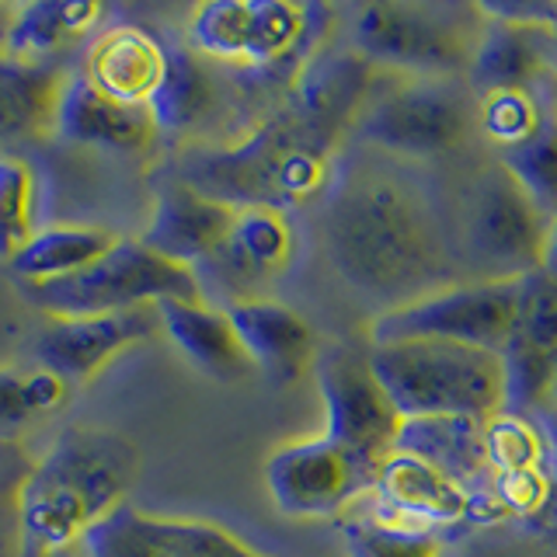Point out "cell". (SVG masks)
I'll return each instance as SVG.
<instances>
[{
  "label": "cell",
  "mask_w": 557,
  "mask_h": 557,
  "mask_svg": "<svg viewBox=\"0 0 557 557\" xmlns=\"http://www.w3.org/2000/svg\"><path fill=\"white\" fill-rule=\"evenodd\" d=\"M373 87L376 70L352 49L318 52L251 133L231 144L188 147L171 164V182L234 209L286 213L318 199Z\"/></svg>",
  "instance_id": "obj_1"
},
{
  "label": "cell",
  "mask_w": 557,
  "mask_h": 557,
  "mask_svg": "<svg viewBox=\"0 0 557 557\" xmlns=\"http://www.w3.org/2000/svg\"><path fill=\"white\" fill-rule=\"evenodd\" d=\"M321 244L345 283L387 310L460 283L446 216L391 168H356L327 185Z\"/></svg>",
  "instance_id": "obj_2"
},
{
  "label": "cell",
  "mask_w": 557,
  "mask_h": 557,
  "mask_svg": "<svg viewBox=\"0 0 557 557\" xmlns=\"http://www.w3.org/2000/svg\"><path fill=\"white\" fill-rule=\"evenodd\" d=\"M139 449L112 429H66L17 484L14 512L22 557H49L81 544L87 530L126 505Z\"/></svg>",
  "instance_id": "obj_3"
},
{
  "label": "cell",
  "mask_w": 557,
  "mask_h": 557,
  "mask_svg": "<svg viewBox=\"0 0 557 557\" xmlns=\"http://www.w3.org/2000/svg\"><path fill=\"white\" fill-rule=\"evenodd\" d=\"M370 370L405 422L411 418L492 422L505 411V362L487 348L435 338L380 342L370 348Z\"/></svg>",
  "instance_id": "obj_4"
},
{
  "label": "cell",
  "mask_w": 557,
  "mask_h": 557,
  "mask_svg": "<svg viewBox=\"0 0 557 557\" xmlns=\"http://www.w3.org/2000/svg\"><path fill=\"white\" fill-rule=\"evenodd\" d=\"M327 17V8L289 0H209L191 11L185 46L213 66L293 87L300 70L318 57Z\"/></svg>",
  "instance_id": "obj_5"
},
{
  "label": "cell",
  "mask_w": 557,
  "mask_h": 557,
  "mask_svg": "<svg viewBox=\"0 0 557 557\" xmlns=\"http://www.w3.org/2000/svg\"><path fill=\"white\" fill-rule=\"evenodd\" d=\"M446 226L463 283H505L544 269L550 216L498 161L463 185Z\"/></svg>",
  "instance_id": "obj_6"
},
{
  "label": "cell",
  "mask_w": 557,
  "mask_h": 557,
  "mask_svg": "<svg viewBox=\"0 0 557 557\" xmlns=\"http://www.w3.org/2000/svg\"><path fill=\"white\" fill-rule=\"evenodd\" d=\"M481 32V4L380 0L356 11L352 52L373 70H394L411 81H467Z\"/></svg>",
  "instance_id": "obj_7"
},
{
  "label": "cell",
  "mask_w": 557,
  "mask_h": 557,
  "mask_svg": "<svg viewBox=\"0 0 557 557\" xmlns=\"http://www.w3.org/2000/svg\"><path fill=\"white\" fill-rule=\"evenodd\" d=\"M478 133V95L457 81H405L366 98L348 136L394 157H446Z\"/></svg>",
  "instance_id": "obj_8"
},
{
  "label": "cell",
  "mask_w": 557,
  "mask_h": 557,
  "mask_svg": "<svg viewBox=\"0 0 557 557\" xmlns=\"http://www.w3.org/2000/svg\"><path fill=\"white\" fill-rule=\"evenodd\" d=\"M28 289L49 318H98V313L153 307L161 300H202L191 269L164 261L126 237H119L115 248L84 272Z\"/></svg>",
  "instance_id": "obj_9"
},
{
  "label": "cell",
  "mask_w": 557,
  "mask_h": 557,
  "mask_svg": "<svg viewBox=\"0 0 557 557\" xmlns=\"http://www.w3.org/2000/svg\"><path fill=\"white\" fill-rule=\"evenodd\" d=\"M519 293L522 278H505V283H463L460 278V283L418 296L405 307L376 313L370 338L373 345L411 338L460 342L502 356L519 313Z\"/></svg>",
  "instance_id": "obj_10"
},
{
  "label": "cell",
  "mask_w": 557,
  "mask_h": 557,
  "mask_svg": "<svg viewBox=\"0 0 557 557\" xmlns=\"http://www.w3.org/2000/svg\"><path fill=\"white\" fill-rule=\"evenodd\" d=\"M324 400V440L348 449L380 474L397 446L405 418L391 405L387 391L370 370V352L331 345L313 359Z\"/></svg>",
  "instance_id": "obj_11"
},
{
  "label": "cell",
  "mask_w": 557,
  "mask_h": 557,
  "mask_svg": "<svg viewBox=\"0 0 557 557\" xmlns=\"http://www.w3.org/2000/svg\"><path fill=\"white\" fill-rule=\"evenodd\" d=\"M376 470L324 435L278 446L265 460V487L289 519H324L373 492Z\"/></svg>",
  "instance_id": "obj_12"
},
{
  "label": "cell",
  "mask_w": 557,
  "mask_h": 557,
  "mask_svg": "<svg viewBox=\"0 0 557 557\" xmlns=\"http://www.w3.org/2000/svg\"><path fill=\"white\" fill-rule=\"evenodd\" d=\"M484 32L478 39L467 84L478 98L516 87H536L554 77V4H481Z\"/></svg>",
  "instance_id": "obj_13"
},
{
  "label": "cell",
  "mask_w": 557,
  "mask_h": 557,
  "mask_svg": "<svg viewBox=\"0 0 557 557\" xmlns=\"http://www.w3.org/2000/svg\"><path fill=\"white\" fill-rule=\"evenodd\" d=\"M293 258V226L286 213L275 209H237L226 237L216 251L199 261L196 275L202 304H213V296L226 300V307L255 300L261 283L278 275ZM223 307V310H226Z\"/></svg>",
  "instance_id": "obj_14"
},
{
  "label": "cell",
  "mask_w": 557,
  "mask_h": 557,
  "mask_svg": "<svg viewBox=\"0 0 557 557\" xmlns=\"http://www.w3.org/2000/svg\"><path fill=\"white\" fill-rule=\"evenodd\" d=\"M84 557H265L206 519L150 516L119 505L81 540Z\"/></svg>",
  "instance_id": "obj_15"
},
{
  "label": "cell",
  "mask_w": 557,
  "mask_h": 557,
  "mask_svg": "<svg viewBox=\"0 0 557 557\" xmlns=\"http://www.w3.org/2000/svg\"><path fill=\"white\" fill-rule=\"evenodd\" d=\"M505 411H533L550 405L557 383V283L547 272L522 278L519 313L502 348Z\"/></svg>",
  "instance_id": "obj_16"
},
{
  "label": "cell",
  "mask_w": 557,
  "mask_h": 557,
  "mask_svg": "<svg viewBox=\"0 0 557 557\" xmlns=\"http://www.w3.org/2000/svg\"><path fill=\"white\" fill-rule=\"evenodd\" d=\"M157 331H161L157 307L98 313V318H49L35 335L32 352L39 359V370L66 383H84L126 348L150 342Z\"/></svg>",
  "instance_id": "obj_17"
},
{
  "label": "cell",
  "mask_w": 557,
  "mask_h": 557,
  "mask_svg": "<svg viewBox=\"0 0 557 557\" xmlns=\"http://www.w3.org/2000/svg\"><path fill=\"white\" fill-rule=\"evenodd\" d=\"M52 136L77 147L144 153L157 139V126L147 104L115 101L98 91L84 74H70L57 101V115H52Z\"/></svg>",
  "instance_id": "obj_18"
},
{
  "label": "cell",
  "mask_w": 557,
  "mask_h": 557,
  "mask_svg": "<svg viewBox=\"0 0 557 557\" xmlns=\"http://www.w3.org/2000/svg\"><path fill=\"white\" fill-rule=\"evenodd\" d=\"M373 492L387 509V519L408 522L418 530L457 527L474 512V495L467 492L463 481L397 449L383 460Z\"/></svg>",
  "instance_id": "obj_19"
},
{
  "label": "cell",
  "mask_w": 557,
  "mask_h": 557,
  "mask_svg": "<svg viewBox=\"0 0 557 557\" xmlns=\"http://www.w3.org/2000/svg\"><path fill=\"white\" fill-rule=\"evenodd\" d=\"M237 216L234 206H223L216 199H206L178 182L161 185L153 199V213L139 244L147 251L174 261L182 269H196L216 251V244L226 237Z\"/></svg>",
  "instance_id": "obj_20"
},
{
  "label": "cell",
  "mask_w": 557,
  "mask_h": 557,
  "mask_svg": "<svg viewBox=\"0 0 557 557\" xmlns=\"http://www.w3.org/2000/svg\"><path fill=\"white\" fill-rule=\"evenodd\" d=\"M226 318H231L251 366L275 383L296 380L318 359V335L286 304L255 296V300L226 307Z\"/></svg>",
  "instance_id": "obj_21"
},
{
  "label": "cell",
  "mask_w": 557,
  "mask_h": 557,
  "mask_svg": "<svg viewBox=\"0 0 557 557\" xmlns=\"http://www.w3.org/2000/svg\"><path fill=\"white\" fill-rule=\"evenodd\" d=\"M153 307L157 318H161V331L182 348V356L199 373L223 383H237L248 373H255V366L248 352H244V345L223 307L202 300H161Z\"/></svg>",
  "instance_id": "obj_22"
},
{
  "label": "cell",
  "mask_w": 557,
  "mask_h": 557,
  "mask_svg": "<svg viewBox=\"0 0 557 557\" xmlns=\"http://www.w3.org/2000/svg\"><path fill=\"white\" fill-rule=\"evenodd\" d=\"M168 46H161L150 32L136 25H119L101 32L87 49L81 74L98 91L126 104H147L153 87L161 84Z\"/></svg>",
  "instance_id": "obj_23"
},
{
  "label": "cell",
  "mask_w": 557,
  "mask_h": 557,
  "mask_svg": "<svg viewBox=\"0 0 557 557\" xmlns=\"http://www.w3.org/2000/svg\"><path fill=\"white\" fill-rule=\"evenodd\" d=\"M63 84L57 63H25L0 46V147L49 136Z\"/></svg>",
  "instance_id": "obj_24"
},
{
  "label": "cell",
  "mask_w": 557,
  "mask_h": 557,
  "mask_svg": "<svg viewBox=\"0 0 557 557\" xmlns=\"http://www.w3.org/2000/svg\"><path fill=\"white\" fill-rule=\"evenodd\" d=\"M98 22L101 4L95 0H32L8 8L0 46L25 63H52L60 49L98 28Z\"/></svg>",
  "instance_id": "obj_25"
},
{
  "label": "cell",
  "mask_w": 557,
  "mask_h": 557,
  "mask_svg": "<svg viewBox=\"0 0 557 557\" xmlns=\"http://www.w3.org/2000/svg\"><path fill=\"white\" fill-rule=\"evenodd\" d=\"M216 109L213 63L196 57L188 46H168L161 84L153 87L147 112L157 136H185L199 129Z\"/></svg>",
  "instance_id": "obj_26"
},
{
  "label": "cell",
  "mask_w": 557,
  "mask_h": 557,
  "mask_svg": "<svg viewBox=\"0 0 557 557\" xmlns=\"http://www.w3.org/2000/svg\"><path fill=\"white\" fill-rule=\"evenodd\" d=\"M487 422L474 418H411L400 425L397 453L440 467L443 474L467 481L487 470V443H484Z\"/></svg>",
  "instance_id": "obj_27"
},
{
  "label": "cell",
  "mask_w": 557,
  "mask_h": 557,
  "mask_svg": "<svg viewBox=\"0 0 557 557\" xmlns=\"http://www.w3.org/2000/svg\"><path fill=\"white\" fill-rule=\"evenodd\" d=\"M115 240L119 237L112 231H101V226H46V231H35V237L8 265L28 286L60 283V278L95 265L104 251L115 248Z\"/></svg>",
  "instance_id": "obj_28"
},
{
  "label": "cell",
  "mask_w": 557,
  "mask_h": 557,
  "mask_svg": "<svg viewBox=\"0 0 557 557\" xmlns=\"http://www.w3.org/2000/svg\"><path fill=\"white\" fill-rule=\"evenodd\" d=\"M70 397V383L46 370L14 373L0 370V443L22 435L32 422L60 411Z\"/></svg>",
  "instance_id": "obj_29"
},
{
  "label": "cell",
  "mask_w": 557,
  "mask_h": 557,
  "mask_svg": "<svg viewBox=\"0 0 557 557\" xmlns=\"http://www.w3.org/2000/svg\"><path fill=\"white\" fill-rule=\"evenodd\" d=\"M495 161L512 174L519 188L544 209L554 220L557 216V119L547 112V119L540 122V129L522 139L519 147L495 153Z\"/></svg>",
  "instance_id": "obj_30"
},
{
  "label": "cell",
  "mask_w": 557,
  "mask_h": 557,
  "mask_svg": "<svg viewBox=\"0 0 557 557\" xmlns=\"http://www.w3.org/2000/svg\"><path fill=\"white\" fill-rule=\"evenodd\" d=\"M550 104L540 101L536 87H516V91H495L478 98V133L495 147V153L519 147L530 139L540 122L547 119Z\"/></svg>",
  "instance_id": "obj_31"
},
{
  "label": "cell",
  "mask_w": 557,
  "mask_h": 557,
  "mask_svg": "<svg viewBox=\"0 0 557 557\" xmlns=\"http://www.w3.org/2000/svg\"><path fill=\"white\" fill-rule=\"evenodd\" d=\"M487 443V467L505 474H530V470H547L550 453H547V435L544 429H533L527 414L502 411L495 414L484 429Z\"/></svg>",
  "instance_id": "obj_32"
},
{
  "label": "cell",
  "mask_w": 557,
  "mask_h": 557,
  "mask_svg": "<svg viewBox=\"0 0 557 557\" xmlns=\"http://www.w3.org/2000/svg\"><path fill=\"white\" fill-rule=\"evenodd\" d=\"M348 557H443L440 540L429 530L408 527L387 516H366L345 522Z\"/></svg>",
  "instance_id": "obj_33"
},
{
  "label": "cell",
  "mask_w": 557,
  "mask_h": 557,
  "mask_svg": "<svg viewBox=\"0 0 557 557\" xmlns=\"http://www.w3.org/2000/svg\"><path fill=\"white\" fill-rule=\"evenodd\" d=\"M35 178L17 157H0V258L11 261L35 237Z\"/></svg>",
  "instance_id": "obj_34"
},
{
  "label": "cell",
  "mask_w": 557,
  "mask_h": 557,
  "mask_svg": "<svg viewBox=\"0 0 557 557\" xmlns=\"http://www.w3.org/2000/svg\"><path fill=\"white\" fill-rule=\"evenodd\" d=\"M540 272H547L554 283H557V216L550 220V240H547V255H544V269Z\"/></svg>",
  "instance_id": "obj_35"
},
{
  "label": "cell",
  "mask_w": 557,
  "mask_h": 557,
  "mask_svg": "<svg viewBox=\"0 0 557 557\" xmlns=\"http://www.w3.org/2000/svg\"><path fill=\"white\" fill-rule=\"evenodd\" d=\"M544 435H547V453L554 457V474H557V408L547 405V422H544Z\"/></svg>",
  "instance_id": "obj_36"
},
{
  "label": "cell",
  "mask_w": 557,
  "mask_h": 557,
  "mask_svg": "<svg viewBox=\"0 0 557 557\" xmlns=\"http://www.w3.org/2000/svg\"><path fill=\"white\" fill-rule=\"evenodd\" d=\"M550 32H554V60H550V70H554V77H557V4L550 11Z\"/></svg>",
  "instance_id": "obj_37"
},
{
  "label": "cell",
  "mask_w": 557,
  "mask_h": 557,
  "mask_svg": "<svg viewBox=\"0 0 557 557\" xmlns=\"http://www.w3.org/2000/svg\"><path fill=\"white\" fill-rule=\"evenodd\" d=\"M550 81H554V84H550V101H547V104H550V112H554V119H557V77H550Z\"/></svg>",
  "instance_id": "obj_38"
},
{
  "label": "cell",
  "mask_w": 557,
  "mask_h": 557,
  "mask_svg": "<svg viewBox=\"0 0 557 557\" xmlns=\"http://www.w3.org/2000/svg\"><path fill=\"white\" fill-rule=\"evenodd\" d=\"M550 408H557V383H554V391H550Z\"/></svg>",
  "instance_id": "obj_39"
}]
</instances>
